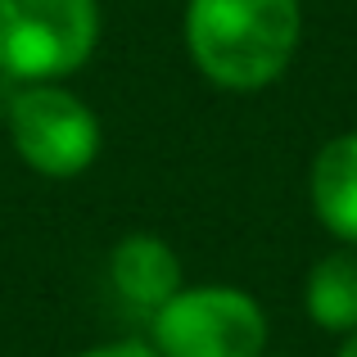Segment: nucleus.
Masks as SVG:
<instances>
[{
    "mask_svg": "<svg viewBox=\"0 0 357 357\" xmlns=\"http://www.w3.org/2000/svg\"><path fill=\"white\" fill-rule=\"evenodd\" d=\"M335 357H357V331L344 335V344H340V353H335Z\"/></svg>",
    "mask_w": 357,
    "mask_h": 357,
    "instance_id": "nucleus-9",
    "label": "nucleus"
},
{
    "mask_svg": "<svg viewBox=\"0 0 357 357\" xmlns=\"http://www.w3.org/2000/svg\"><path fill=\"white\" fill-rule=\"evenodd\" d=\"M77 357H158V353L149 349V340H114V344H96Z\"/></svg>",
    "mask_w": 357,
    "mask_h": 357,
    "instance_id": "nucleus-8",
    "label": "nucleus"
},
{
    "mask_svg": "<svg viewBox=\"0 0 357 357\" xmlns=\"http://www.w3.org/2000/svg\"><path fill=\"white\" fill-rule=\"evenodd\" d=\"M109 285L131 312L149 317L154 307H163L176 289L185 285V271L176 249L154 231H127L114 249H109Z\"/></svg>",
    "mask_w": 357,
    "mask_h": 357,
    "instance_id": "nucleus-5",
    "label": "nucleus"
},
{
    "mask_svg": "<svg viewBox=\"0 0 357 357\" xmlns=\"http://www.w3.org/2000/svg\"><path fill=\"white\" fill-rule=\"evenodd\" d=\"M5 131L23 167L45 181H73V176L91 172L105 149L100 114L63 82L14 86L5 105Z\"/></svg>",
    "mask_w": 357,
    "mask_h": 357,
    "instance_id": "nucleus-3",
    "label": "nucleus"
},
{
    "mask_svg": "<svg viewBox=\"0 0 357 357\" xmlns=\"http://www.w3.org/2000/svg\"><path fill=\"white\" fill-rule=\"evenodd\" d=\"M181 36L195 73L222 91H267L303 41L298 0H185Z\"/></svg>",
    "mask_w": 357,
    "mask_h": 357,
    "instance_id": "nucleus-1",
    "label": "nucleus"
},
{
    "mask_svg": "<svg viewBox=\"0 0 357 357\" xmlns=\"http://www.w3.org/2000/svg\"><path fill=\"white\" fill-rule=\"evenodd\" d=\"M262 357H267V353H262Z\"/></svg>",
    "mask_w": 357,
    "mask_h": 357,
    "instance_id": "nucleus-10",
    "label": "nucleus"
},
{
    "mask_svg": "<svg viewBox=\"0 0 357 357\" xmlns=\"http://www.w3.org/2000/svg\"><path fill=\"white\" fill-rule=\"evenodd\" d=\"M100 0H0V77L68 82L100 50Z\"/></svg>",
    "mask_w": 357,
    "mask_h": 357,
    "instance_id": "nucleus-2",
    "label": "nucleus"
},
{
    "mask_svg": "<svg viewBox=\"0 0 357 357\" xmlns=\"http://www.w3.org/2000/svg\"><path fill=\"white\" fill-rule=\"evenodd\" d=\"M145 321L158 357H262L271 340L262 303L240 285H181Z\"/></svg>",
    "mask_w": 357,
    "mask_h": 357,
    "instance_id": "nucleus-4",
    "label": "nucleus"
},
{
    "mask_svg": "<svg viewBox=\"0 0 357 357\" xmlns=\"http://www.w3.org/2000/svg\"><path fill=\"white\" fill-rule=\"evenodd\" d=\"M303 312L317 331L353 335L357 331V249L340 244L317 258L303 280Z\"/></svg>",
    "mask_w": 357,
    "mask_h": 357,
    "instance_id": "nucleus-7",
    "label": "nucleus"
},
{
    "mask_svg": "<svg viewBox=\"0 0 357 357\" xmlns=\"http://www.w3.org/2000/svg\"><path fill=\"white\" fill-rule=\"evenodd\" d=\"M307 204L326 236L357 249V131H340L312 154Z\"/></svg>",
    "mask_w": 357,
    "mask_h": 357,
    "instance_id": "nucleus-6",
    "label": "nucleus"
}]
</instances>
